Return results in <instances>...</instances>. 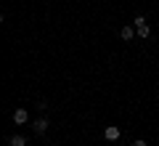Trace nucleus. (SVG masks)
Here are the masks:
<instances>
[{"label":"nucleus","mask_w":159,"mask_h":146,"mask_svg":"<svg viewBox=\"0 0 159 146\" xmlns=\"http://www.w3.org/2000/svg\"><path fill=\"white\" fill-rule=\"evenodd\" d=\"M8 146H27V141H24V135H11L8 138Z\"/></svg>","instance_id":"obj_5"},{"label":"nucleus","mask_w":159,"mask_h":146,"mask_svg":"<svg viewBox=\"0 0 159 146\" xmlns=\"http://www.w3.org/2000/svg\"><path fill=\"white\" fill-rule=\"evenodd\" d=\"M119 133H122V130H119V128H114V125H109V128L103 130V135H106V141H117V138H119Z\"/></svg>","instance_id":"obj_3"},{"label":"nucleus","mask_w":159,"mask_h":146,"mask_svg":"<svg viewBox=\"0 0 159 146\" xmlns=\"http://www.w3.org/2000/svg\"><path fill=\"white\" fill-rule=\"evenodd\" d=\"M133 146H146V141H135V144H133Z\"/></svg>","instance_id":"obj_7"},{"label":"nucleus","mask_w":159,"mask_h":146,"mask_svg":"<svg viewBox=\"0 0 159 146\" xmlns=\"http://www.w3.org/2000/svg\"><path fill=\"white\" fill-rule=\"evenodd\" d=\"M11 117H13V122H16V125H24V122L29 120V112H27V109H16Z\"/></svg>","instance_id":"obj_2"},{"label":"nucleus","mask_w":159,"mask_h":146,"mask_svg":"<svg viewBox=\"0 0 159 146\" xmlns=\"http://www.w3.org/2000/svg\"><path fill=\"white\" fill-rule=\"evenodd\" d=\"M34 130H37V133H45V130H48V120L45 117L37 120V122H34Z\"/></svg>","instance_id":"obj_6"},{"label":"nucleus","mask_w":159,"mask_h":146,"mask_svg":"<svg viewBox=\"0 0 159 146\" xmlns=\"http://www.w3.org/2000/svg\"><path fill=\"white\" fill-rule=\"evenodd\" d=\"M133 27H135L138 37H143V40H146L148 35H151V27L146 24V19H143V16H135V19H133Z\"/></svg>","instance_id":"obj_1"},{"label":"nucleus","mask_w":159,"mask_h":146,"mask_svg":"<svg viewBox=\"0 0 159 146\" xmlns=\"http://www.w3.org/2000/svg\"><path fill=\"white\" fill-rule=\"evenodd\" d=\"M135 27H122V32H119V37H122V40H133V37H135Z\"/></svg>","instance_id":"obj_4"}]
</instances>
